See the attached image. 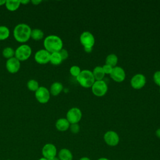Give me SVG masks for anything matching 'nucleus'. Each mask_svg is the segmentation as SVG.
<instances>
[{"instance_id": "nucleus-28", "label": "nucleus", "mask_w": 160, "mask_h": 160, "mask_svg": "<svg viewBox=\"0 0 160 160\" xmlns=\"http://www.w3.org/2000/svg\"><path fill=\"white\" fill-rule=\"evenodd\" d=\"M153 80L154 83L160 87V71H157L154 73Z\"/></svg>"}, {"instance_id": "nucleus-35", "label": "nucleus", "mask_w": 160, "mask_h": 160, "mask_svg": "<svg viewBox=\"0 0 160 160\" xmlns=\"http://www.w3.org/2000/svg\"><path fill=\"white\" fill-rule=\"evenodd\" d=\"M79 160H91L88 157H86V156H84V157H82Z\"/></svg>"}, {"instance_id": "nucleus-29", "label": "nucleus", "mask_w": 160, "mask_h": 160, "mask_svg": "<svg viewBox=\"0 0 160 160\" xmlns=\"http://www.w3.org/2000/svg\"><path fill=\"white\" fill-rule=\"evenodd\" d=\"M102 67V69H103L104 72L105 74H110L111 72H112V68H113L112 66H111L108 64H105Z\"/></svg>"}, {"instance_id": "nucleus-40", "label": "nucleus", "mask_w": 160, "mask_h": 160, "mask_svg": "<svg viewBox=\"0 0 160 160\" xmlns=\"http://www.w3.org/2000/svg\"><path fill=\"white\" fill-rule=\"evenodd\" d=\"M6 160H11V159H6Z\"/></svg>"}, {"instance_id": "nucleus-20", "label": "nucleus", "mask_w": 160, "mask_h": 160, "mask_svg": "<svg viewBox=\"0 0 160 160\" xmlns=\"http://www.w3.org/2000/svg\"><path fill=\"white\" fill-rule=\"evenodd\" d=\"M118 62V58L115 54H109L106 58V64H108L112 68L116 66Z\"/></svg>"}, {"instance_id": "nucleus-26", "label": "nucleus", "mask_w": 160, "mask_h": 160, "mask_svg": "<svg viewBox=\"0 0 160 160\" xmlns=\"http://www.w3.org/2000/svg\"><path fill=\"white\" fill-rule=\"evenodd\" d=\"M69 72H70L72 76L76 78L81 73V69H80V68L79 66H71L70 68Z\"/></svg>"}, {"instance_id": "nucleus-34", "label": "nucleus", "mask_w": 160, "mask_h": 160, "mask_svg": "<svg viewBox=\"0 0 160 160\" xmlns=\"http://www.w3.org/2000/svg\"><path fill=\"white\" fill-rule=\"evenodd\" d=\"M30 2V1L28 0H25V1H20V3L21 4H27L28 3H29Z\"/></svg>"}, {"instance_id": "nucleus-9", "label": "nucleus", "mask_w": 160, "mask_h": 160, "mask_svg": "<svg viewBox=\"0 0 160 160\" xmlns=\"http://www.w3.org/2000/svg\"><path fill=\"white\" fill-rule=\"evenodd\" d=\"M106 144L109 146H116L119 142V136L118 134L114 131H108L103 136Z\"/></svg>"}, {"instance_id": "nucleus-11", "label": "nucleus", "mask_w": 160, "mask_h": 160, "mask_svg": "<svg viewBox=\"0 0 160 160\" xmlns=\"http://www.w3.org/2000/svg\"><path fill=\"white\" fill-rule=\"evenodd\" d=\"M146 83V78L142 74H136L134 75L130 81L131 86L135 89H140L142 88Z\"/></svg>"}, {"instance_id": "nucleus-15", "label": "nucleus", "mask_w": 160, "mask_h": 160, "mask_svg": "<svg viewBox=\"0 0 160 160\" xmlns=\"http://www.w3.org/2000/svg\"><path fill=\"white\" fill-rule=\"evenodd\" d=\"M70 124H71L69 122L66 118H59L56 121L55 123V126L57 130H58L59 131L64 132L67 131L69 128Z\"/></svg>"}, {"instance_id": "nucleus-36", "label": "nucleus", "mask_w": 160, "mask_h": 160, "mask_svg": "<svg viewBox=\"0 0 160 160\" xmlns=\"http://www.w3.org/2000/svg\"><path fill=\"white\" fill-rule=\"evenodd\" d=\"M6 3V0H0V6L4 5Z\"/></svg>"}, {"instance_id": "nucleus-19", "label": "nucleus", "mask_w": 160, "mask_h": 160, "mask_svg": "<svg viewBox=\"0 0 160 160\" xmlns=\"http://www.w3.org/2000/svg\"><path fill=\"white\" fill-rule=\"evenodd\" d=\"M92 72L94 78L96 81L102 80L103 78H104L105 74L104 72V71L102 69V66H98L95 67Z\"/></svg>"}, {"instance_id": "nucleus-31", "label": "nucleus", "mask_w": 160, "mask_h": 160, "mask_svg": "<svg viewBox=\"0 0 160 160\" xmlns=\"http://www.w3.org/2000/svg\"><path fill=\"white\" fill-rule=\"evenodd\" d=\"M31 2L34 5H38V4H39V3H41V2H42V1H41V0H39V1H38V0H32Z\"/></svg>"}, {"instance_id": "nucleus-18", "label": "nucleus", "mask_w": 160, "mask_h": 160, "mask_svg": "<svg viewBox=\"0 0 160 160\" xmlns=\"http://www.w3.org/2000/svg\"><path fill=\"white\" fill-rule=\"evenodd\" d=\"M20 1L17 0H7L6 1L5 6L8 10L9 11H15L20 6Z\"/></svg>"}, {"instance_id": "nucleus-6", "label": "nucleus", "mask_w": 160, "mask_h": 160, "mask_svg": "<svg viewBox=\"0 0 160 160\" xmlns=\"http://www.w3.org/2000/svg\"><path fill=\"white\" fill-rule=\"evenodd\" d=\"M82 112L78 108H72L66 113V119L70 124L78 123L82 118Z\"/></svg>"}, {"instance_id": "nucleus-1", "label": "nucleus", "mask_w": 160, "mask_h": 160, "mask_svg": "<svg viewBox=\"0 0 160 160\" xmlns=\"http://www.w3.org/2000/svg\"><path fill=\"white\" fill-rule=\"evenodd\" d=\"M31 28L25 23H20L17 24L13 29V36L14 39L19 42H26L31 38Z\"/></svg>"}, {"instance_id": "nucleus-27", "label": "nucleus", "mask_w": 160, "mask_h": 160, "mask_svg": "<svg viewBox=\"0 0 160 160\" xmlns=\"http://www.w3.org/2000/svg\"><path fill=\"white\" fill-rule=\"evenodd\" d=\"M71 132L73 134H77L80 131V126L78 124V123L76 124H71L69 128Z\"/></svg>"}, {"instance_id": "nucleus-22", "label": "nucleus", "mask_w": 160, "mask_h": 160, "mask_svg": "<svg viewBox=\"0 0 160 160\" xmlns=\"http://www.w3.org/2000/svg\"><path fill=\"white\" fill-rule=\"evenodd\" d=\"M44 37V32L43 31L38 28H35L32 29L31 34V38L35 40V41H39L43 38Z\"/></svg>"}, {"instance_id": "nucleus-23", "label": "nucleus", "mask_w": 160, "mask_h": 160, "mask_svg": "<svg viewBox=\"0 0 160 160\" xmlns=\"http://www.w3.org/2000/svg\"><path fill=\"white\" fill-rule=\"evenodd\" d=\"M2 54V56L4 58L8 59L9 58L14 57L15 51L11 47H6L3 49Z\"/></svg>"}, {"instance_id": "nucleus-33", "label": "nucleus", "mask_w": 160, "mask_h": 160, "mask_svg": "<svg viewBox=\"0 0 160 160\" xmlns=\"http://www.w3.org/2000/svg\"><path fill=\"white\" fill-rule=\"evenodd\" d=\"M156 136L160 139V128H158L156 131Z\"/></svg>"}, {"instance_id": "nucleus-8", "label": "nucleus", "mask_w": 160, "mask_h": 160, "mask_svg": "<svg viewBox=\"0 0 160 160\" xmlns=\"http://www.w3.org/2000/svg\"><path fill=\"white\" fill-rule=\"evenodd\" d=\"M80 42L84 48H92L95 43V38L89 31H84L80 35Z\"/></svg>"}, {"instance_id": "nucleus-3", "label": "nucleus", "mask_w": 160, "mask_h": 160, "mask_svg": "<svg viewBox=\"0 0 160 160\" xmlns=\"http://www.w3.org/2000/svg\"><path fill=\"white\" fill-rule=\"evenodd\" d=\"M76 80L82 87L85 88H91L96 81L92 72L88 69L81 71L79 76L76 77Z\"/></svg>"}, {"instance_id": "nucleus-16", "label": "nucleus", "mask_w": 160, "mask_h": 160, "mask_svg": "<svg viewBox=\"0 0 160 160\" xmlns=\"http://www.w3.org/2000/svg\"><path fill=\"white\" fill-rule=\"evenodd\" d=\"M58 158L59 160H72V152L67 148H62L58 152Z\"/></svg>"}, {"instance_id": "nucleus-14", "label": "nucleus", "mask_w": 160, "mask_h": 160, "mask_svg": "<svg viewBox=\"0 0 160 160\" xmlns=\"http://www.w3.org/2000/svg\"><path fill=\"white\" fill-rule=\"evenodd\" d=\"M20 61L15 57L8 59L6 62V68L10 73H16L20 69Z\"/></svg>"}, {"instance_id": "nucleus-39", "label": "nucleus", "mask_w": 160, "mask_h": 160, "mask_svg": "<svg viewBox=\"0 0 160 160\" xmlns=\"http://www.w3.org/2000/svg\"><path fill=\"white\" fill-rule=\"evenodd\" d=\"M38 160H49V159H46V158H39Z\"/></svg>"}, {"instance_id": "nucleus-17", "label": "nucleus", "mask_w": 160, "mask_h": 160, "mask_svg": "<svg viewBox=\"0 0 160 160\" xmlns=\"http://www.w3.org/2000/svg\"><path fill=\"white\" fill-rule=\"evenodd\" d=\"M62 89H63V86L61 82H54L51 84L50 87L49 92L51 94L56 96L59 95L61 92Z\"/></svg>"}, {"instance_id": "nucleus-12", "label": "nucleus", "mask_w": 160, "mask_h": 160, "mask_svg": "<svg viewBox=\"0 0 160 160\" xmlns=\"http://www.w3.org/2000/svg\"><path fill=\"white\" fill-rule=\"evenodd\" d=\"M51 53L44 49L38 50L34 55V60L40 64H47L50 61Z\"/></svg>"}, {"instance_id": "nucleus-24", "label": "nucleus", "mask_w": 160, "mask_h": 160, "mask_svg": "<svg viewBox=\"0 0 160 160\" xmlns=\"http://www.w3.org/2000/svg\"><path fill=\"white\" fill-rule=\"evenodd\" d=\"M10 34L9 28L5 26H0V41L6 39Z\"/></svg>"}, {"instance_id": "nucleus-30", "label": "nucleus", "mask_w": 160, "mask_h": 160, "mask_svg": "<svg viewBox=\"0 0 160 160\" xmlns=\"http://www.w3.org/2000/svg\"><path fill=\"white\" fill-rule=\"evenodd\" d=\"M59 54H60V55H61V56L62 58V61L68 58L69 54H68V51L66 49L62 48L61 50H60L59 51Z\"/></svg>"}, {"instance_id": "nucleus-37", "label": "nucleus", "mask_w": 160, "mask_h": 160, "mask_svg": "<svg viewBox=\"0 0 160 160\" xmlns=\"http://www.w3.org/2000/svg\"><path fill=\"white\" fill-rule=\"evenodd\" d=\"M97 160H109V159L106 158H100L98 159Z\"/></svg>"}, {"instance_id": "nucleus-7", "label": "nucleus", "mask_w": 160, "mask_h": 160, "mask_svg": "<svg viewBox=\"0 0 160 160\" xmlns=\"http://www.w3.org/2000/svg\"><path fill=\"white\" fill-rule=\"evenodd\" d=\"M50 94L49 90L48 88L44 86H39L38 90L35 92V98L39 102L45 104L49 101Z\"/></svg>"}, {"instance_id": "nucleus-25", "label": "nucleus", "mask_w": 160, "mask_h": 160, "mask_svg": "<svg viewBox=\"0 0 160 160\" xmlns=\"http://www.w3.org/2000/svg\"><path fill=\"white\" fill-rule=\"evenodd\" d=\"M27 87L29 91L36 92L39 88V84L36 80L30 79L27 82Z\"/></svg>"}, {"instance_id": "nucleus-13", "label": "nucleus", "mask_w": 160, "mask_h": 160, "mask_svg": "<svg viewBox=\"0 0 160 160\" xmlns=\"http://www.w3.org/2000/svg\"><path fill=\"white\" fill-rule=\"evenodd\" d=\"M109 75L112 80L117 82H122L126 78V72L124 69L120 66L114 67Z\"/></svg>"}, {"instance_id": "nucleus-32", "label": "nucleus", "mask_w": 160, "mask_h": 160, "mask_svg": "<svg viewBox=\"0 0 160 160\" xmlns=\"http://www.w3.org/2000/svg\"><path fill=\"white\" fill-rule=\"evenodd\" d=\"M84 49L85 52H86L88 53L91 52L92 51V48H84Z\"/></svg>"}, {"instance_id": "nucleus-38", "label": "nucleus", "mask_w": 160, "mask_h": 160, "mask_svg": "<svg viewBox=\"0 0 160 160\" xmlns=\"http://www.w3.org/2000/svg\"><path fill=\"white\" fill-rule=\"evenodd\" d=\"M50 160H59V158H58L57 156H56V157H54V158L51 159Z\"/></svg>"}, {"instance_id": "nucleus-4", "label": "nucleus", "mask_w": 160, "mask_h": 160, "mask_svg": "<svg viewBox=\"0 0 160 160\" xmlns=\"http://www.w3.org/2000/svg\"><path fill=\"white\" fill-rule=\"evenodd\" d=\"M31 48L28 44H22L15 50L14 57L20 62L27 60L31 55Z\"/></svg>"}, {"instance_id": "nucleus-5", "label": "nucleus", "mask_w": 160, "mask_h": 160, "mask_svg": "<svg viewBox=\"0 0 160 160\" xmlns=\"http://www.w3.org/2000/svg\"><path fill=\"white\" fill-rule=\"evenodd\" d=\"M108 89V84L104 80L96 81L91 87L92 92L94 95L98 97L104 96L106 94Z\"/></svg>"}, {"instance_id": "nucleus-2", "label": "nucleus", "mask_w": 160, "mask_h": 160, "mask_svg": "<svg viewBox=\"0 0 160 160\" xmlns=\"http://www.w3.org/2000/svg\"><path fill=\"white\" fill-rule=\"evenodd\" d=\"M44 49L49 52L53 53L59 52L62 49L63 42L60 37L56 35H49L45 38L43 41Z\"/></svg>"}, {"instance_id": "nucleus-10", "label": "nucleus", "mask_w": 160, "mask_h": 160, "mask_svg": "<svg viewBox=\"0 0 160 160\" xmlns=\"http://www.w3.org/2000/svg\"><path fill=\"white\" fill-rule=\"evenodd\" d=\"M57 154V148L54 144L52 143H46L43 146L42 148V155L43 158L50 160L56 157Z\"/></svg>"}, {"instance_id": "nucleus-21", "label": "nucleus", "mask_w": 160, "mask_h": 160, "mask_svg": "<svg viewBox=\"0 0 160 160\" xmlns=\"http://www.w3.org/2000/svg\"><path fill=\"white\" fill-rule=\"evenodd\" d=\"M62 58L59 52H53V53L51 54L49 62L52 64L57 66V65L60 64L62 62Z\"/></svg>"}, {"instance_id": "nucleus-41", "label": "nucleus", "mask_w": 160, "mask_h": 160, "mask_svg": "<svg viewBox=\"0 0 160 160\" xmlns=\"http://www.w3.org/2000/svg\"><path fill=\"white\" fill-rule=\"evenodd\" d=\"M159 92H160V89H159Z\"/></svg>"}]
</instances>
